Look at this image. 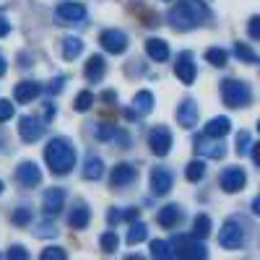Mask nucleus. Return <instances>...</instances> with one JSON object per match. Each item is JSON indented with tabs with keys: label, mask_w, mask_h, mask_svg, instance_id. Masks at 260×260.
Wrapping results in <instances>:
<instances>
[{
	"label": "nucleus",
	"mask_w": 260,
	"mask_h": 260,
	"mask_svg": "<svg viewBox=\"0 0 260 260\" xmlns=\"http://www.w3.org/2000/svg\"><path fill=\"white\" fill-rule=\"evenodd\" d=\"M45 117H47V120H52V117H55V107H52V104H47V110H45Z\"/></svg>",
	"instance_id": "nucleus-47"
},
{
	"label": "nucleus",
	"mask_w": 260,
	"mask_h": 260,
	"mask_svg": "<svg viewBox=\"0 0 260 260\" xmlns=\"http://www.w3.org/2000/svg\"><path fill=\"white\" fill-rule=\"evenodd\" d=\"M0 192H3V182H0Z\"/></svg>",
	"instance_id": "nucleus-51"
},
{
	"label": "nucleus",
	"mask_w": 260,
	"mask_h": 260,
	"mask_svg": "<svg viewBox=\"0 0 260 260\" xmlns=\"http://www.w3.org/2000/svg\"><path fill=\"white\" fill-rule=\"evenodd\" d=\"M146 52H148V57L151 60H156V62H164L167 57H169V47H167V42L164 39H148L146 42Z\"/></svg>",
	"instance_id": "nucleus-22"
},
{
	"label": "nucleus",
	"mask_w": 260,
	"mask_h": 260,
	"mask_svg": "<svg viewBox=\"0 0 260 260\" xmlns=\"http://www.w3.org/2000/svg\"><path fill=\"white\" fill-rule=\"evenodd\" d=\"M221 96H224V104L232 107V110H240V107H247L252 94H250V86L245 81H234V78H226L221 83Z\"/></svg>",
	"instance_id": "nucleus-3"
},
{
	"label": "nucleus",
	"mask_w": 260,
	"mask_h": 260,
	"mask_svg": "<svg viewBox=\"0 0 260 260\" xmlns=\"http://www.w3.org/2000/svg\"><path fill=\"white\" fill-rule=\"evenodd\" d=\"M234 55L240 57L242 62H257V55H255V52H252L247 45H240V42L234 45Z\"/></svg>",
	"instance_id": "nucleus-36"
},
{
	"label": "nucleus",
	"mask_w": 260,
	"mask_h": 260,
	"mask_svg": "<svg viewBox=\"0 0 260 260\" xmlns=\"http://www.w3.org/2000/svg\"><path fill=\"white\" fill-rule=\"evenodd\" d=\"M252 211H255V213H260V201H257V198L252 201Z\"/></svg>",
	"instance_id": "nucleus-50"
},
{
	"label": "nucleus",
	"mask_w": 260,
	"mask_h": 260,
	"mask_svg": "<svg viewBox=\"0 0 260 260\" xmlns=\"http://www.w3.org/2000/svg\"><path fill=\"white\" fill-rule=\"evenodd\" d=\"M172 255L177 257H187V260H195V257H206V247L198 242V237H177L175 242V250H172Z\"/></svg>",
	"instance_id": "nucleus-5"
},
{
	"label": "nucleus",
	"mask_w": 260,
	"mask_h": 260,
	"mask_svg": "<svg viewBox=\"0 0 260 260\" xmlns=\"http://www.w3.org/2000/svg\"><path fill=\"white\" fill-rule=\"evenodd\" d=\"M250 146H252V136L247 133V130H240V133H237V154L245 156L250 151Z\"/></svg>",
	"instance_id": "nucleus-34"
},
{
	"label": "nucleus",
	"mask_w": 260,
	"mask_h": 260,
	"mask_svg": "<svg viewBox=\"0 0 260 260\" xmlns=\"http://www.w3.org/2000/svg\"><path fill=\"white\" fill-rule=\"evenodd\" d=\"M57 18L62 24H81L86 18V8L81 3H60L57 6Z\"/></svg>",
	"instance_id": "nucleus-12"
},
{
	"label": "nucleus",
	"mask_w": 260,
	"mask_h": 260,
	"mask_svg": "<svg viewBox=\"0 0 260 260\" xmlns=\"http://www.w3.org/2000/svg\"><path fill=\"white\" fill-rule=\"evenodd\" d=\"M206 60H208L211 65H216V68H224V65H226V50H221V47H211V50L206 52Z\"/></svg>",
	"instance_id": "nucleus-32"
},
{
	"label": "nucleus",
	"mask_w": 260,
	"mask_h": 260,
	"mask_svg": "<svg viewBox=\"0 0 260 260\" xmlns=\"http://www.w3.org/2000/svg\"><path fill=\"white\" fill-rule=\"evenodd\" d=\"M11 221H13L16 226H26V224H31V208H26V206L16 208L13 216H11Z\"/></svg>",
	"instance_id": "nucleus-33"
},
{
	"label": "nucleus",
	"mask_w": 260,
	"mask_h": 260,
	"mask_svg": "<svg viewBox=\"0 0 260 260\" xmlns=\"http://www.w3.org/2000/svg\"><path fill=\"white\" fill-rule=\"evenodd\" d=\"M180 219H182V213H180V208H177V206H164V208L159 211V216H156L159 226H164V229L177 226V224H180Z\"/></svg>",
	"instance_id": "nucleus-20"
},
{
	"label": "nucleus",
	"mask_w": 260,
	"mask_h": 260,
	"mask_svg": "<svg viewBox=\"0 0 260 260\" xmlns=\"http://www.w3.org/2000/svg\"><path fill=\"white\" fill-rule=\"evenodd\" d=\"M104 99H107V102H115L117 96H115V91H104Z\"/></svg>",
	"instance_id": "nucleus-49"
},
{
	"label": "nucleus",
	"mask_w": 260,
	"mask_h": 260,
	"mask_svg": "<svg viewBox=\"0 0 260 260\" xmlns=\"http://www.w3.org/2000/svg\"><path fill=\"white\" fill-rule=\"evenodd\" d=\"M203 175H206V164L198 159V161H190L187 164V169H185V177L190 180V182H198V180H203Z\"/></svg>",
	"instance_id": "nucleus-29"
},
{
	"label": "nucleus",
	"mask_w": 260,
	"mask_h": 260,
	"mask_svg": "<svg viewBox=\"0 0 260 260\" xmlns=\"http://www.w3.org/2000/svg\"><path fill=\"white\" fill-rule=\"evenodd\" d=\"M175 73H177V78H180L185 86H190V83L195 81V62H192L190 52H182V55H177V62H175Z\"/></svg>",
	"instance_id": "nucleus-14"
},
{
	"label": "nucleus",
	"mask_w": 260,
	"mask_h": 260,
	"mask_svg": "<svg viewBox=\"0 0 260 260\" xmlns=\"http://www.w3.org/2000/svg\"><path fill=\"white\" fill-rule=\"evenodd\" d=\"M39 91H42V86H39V83H34V81H21V83H16L13 99H16L18 104H29L31 99L39 96Z\"/></svg>",
	"instance_id": "nucleus-17"
},
{
	"label": "nucleus",
	"mask_w": 260,
	"mask_h": 260,
	"mask_svg": "<svg viewBox=\"0 0 260 260\" xmlns=\"http://www.w3.org/2000/svg\"><path fill=\"white\" fill-rule=\"evenodd\" d=\"M62 203H65V192L60 187H52L45 192V198H42V208H45L47 216H57L62 211Z\"/></svg>",
	"instance_id": "nucleus-16"
},
{
	"label": "nucleus",
	"mask_w": 260,
	"mask_h": 260,
	"mask_svg": "<svg viewBox=\"0 0 260 260\" xmlns=\"http://www.w3.org/2000/svg\"><path fill=\"white\" fill-rule=\"evenodd\" d=\"M151 257H156V260H167V257H172V245L164 242V240L151 242Z\"/></svg>",
	"instance_id": "nucleus-30"
},
{
	"label": "nucleus",
	"mask_w": 260,
	"mask_h": 260,
	"mask_svg": "<svg viewBox=\"0 0 260 260\" xmlns=\"http://www.w3.org/2000/svg\"><path fill=\"white\" fill-rule=\"evenodd\" d=\"M99 45H102L107 52H112V55H122V52L127 50V37H125V31H120V29H107V31H102V37H99Z\"/></svg>",
	"instance_id": "nucleus-6"
},
{
	"label": "nucleus",
	"mask_w": 260,
	"mask_h": 260,
	"mask_svg": "<svg viewBox=\"0 0 260 260\" xmlns=\"http://www.w3.org/2000/svg\"><path fill=\"white\" fill-rule=\"evenodd\" d=\"M86 81H91V83H96V81H102L104 78V57L102 55H91L89 57V62H86Z\"/></svg>",
	"instance_id": "nucleus-19"
},
{
	"label": "nucleus",
	"mask_w": 260,
	"mask_h": 260,
	"mask_svg": "<svg viewBox=\"0 0 260 260\" xmlns=\"http://www.w3.org/2000/svg\"><path fill=\"white\" fill-rule=\"evenodd\" d=\"M208 16V8L203 6V0H180V3L169 11V24L177 31H190L195 26H201Z\"/></svg>",
	"instance_id": "nucleus-1"
},
{
	"label": "nucleus",
	"mask_w": 260,
	"mask_h": 260,
	"mask_svg": "<svg viewBox=\"0 0 260 260\" xmlns=\"http://www.w3.org/2000/svg\"><path fill=\"white\" fill-rule=\"evenodd\" d=\"M247 182L245 177V172L240 167H232V169H224V175H221V187L224 192H237V190H242Z\"/></svg>",
	"instance_id": "nucleus-13"
},
{
	"label": "nucleus",
	"mask_w": 260,
	"mask_h": 260,
	"mask_svg": "<svg viewBox=\"0 0 260 260\" xmlns=\"http://www.w3.org/2000/svg\"><path fill=\"white\" fill-rule=\"evenodd\" d=\"M250 37H252V39H260V18H257V16L250 18Z\"/></svg>",
	"instance_id": "nucleus-42"
},
{
	"label": "nucleus",
	"mask_w": 260,
	"mask_h": 260,
	"mask_svg": "<svg viewBox=\"0 0 260 260\" xmlns=\"http://www.w3.org/2000/svg\"><path fill=\"white\" fill-rule=\"evenodd\" d=\"M99 245H102V252H104V255H112V252L117 250L120 240H117V234H115V232H104V234H102V240H99Z\"/></svg>",
	"instance_id": "nucleus-31"
},
{
	"label": "nucleus",
	"mask_w": 260,
	"mask_h": 260,
	"mask_svg": "<svg viewBox=\"0 0 260 260\" xmlns=\"http://www.w3.org/2000/svg\"><path fill=\"white\" fill-rule=\"evenodd\" d=\"M120 219H122V213H120V211H110V213H107V221H110V226H115Z\"/></svg>",
	"instance_id": "nucleus-44"
},
{
	"label": "nucleus",
	"mask_w": 260,
	"mask_h": 260,
	"mask_svg": "<svg viewBox=\"0 0 260 260\" xmlns=\"http://www.w3.org/2000/svg\"><path fill=\"white\" fill-rule=\"evenodd\" d=\"M133 107H136L138 115H148L151 110H154V94L151 91H138L133 96Z\"/></svg>",
	"instance_id": "nucleus-25"
},
{
	"label": "nucleus",
	"mask_w": 260,
	"mask_h": 260,
	"mask_svg": "<svg viewBox=\"0 0 260 260\" xmlns=\"http://www.w3.org/2000/svg\"><path fill=\"white\" fill-rule=\"evenodd\" d=\"M13 112H16V107H13L8 99H0V122L11 120V117H13Z\"/></svg>",
	"instance_id": "nucleus-38"
},
{
	"label": "nucleus",
	"mask_w": 260,
	"mask_h": 260,
	"mask_svg": "<svg viewBox=\"0 0 260 260\" xmlns=\"http://www.w3.org/2000/svg\"><path fill=\"white\" fill-rule=\"evenodd\" d=\"M45 161L52 175H68L76 167V148L65 138H52L45 148Z\"/></svg>",
	"instance_id": "nucleus-2"
},
{
	"label": "nucleus",
	"mask_w": 260,
	"mask_h": 260,
	"mask_svg": "<svg viewBox=\"0 0 260 260\" xmlns=\"http://www.w3.org/2000/svg\"><path fill=\"white\" fill-rule=\"evenodd\" d=\"M83 52V42L78 37H65L62 39V57L65 60H76Z\"/></svg>",
	"instance_id": "nucleus-23"
},
{
	"label": "nucleus",
	"mask_w": 260,
	"mask_h": 260,
	"mask_svg": "<svg viewBox=\"0 0 260 260\" xmlns=\"http://www.w3.org/2000/svg\"><path fill=\"white\" fill-rule=\"evenodd\" d=\"M18 133H21V141H26V143H34L42 138V133H45V125H42L39 117H21L18 122Z\"/></svg>",
	"instance_id": "nucleus-9"
},
{
	"label": "nucleus",
	"mask_w": 260,
	"mask_h": 260,
	"mask_svg": "<svg viewBox=\"0 0 260 260\" xmlns=\"http://www.w3.org/2000/svg\"><path fill=\"white\" fill-rule=\"evenodd\" d=\"M136 167L133 164H117L115 169H112V187H125V185H130L136 180Z\"/></svg>",
	"instance_id": "nucleus-18"
},
{
	"label": "nucleus",
	"mask_w": 260,
	"mask_h": 260,
	"mask_svg": "<svg viewBox=\"0 0 260 260\" xmlns=\"http://www.w3.org/2000/svg\"><path fill=\"white\" fill-rule=\"evenodd\" d=\"M211 234V219L206 213H201V216H195V221H192V237H208Z\"/></svg>",
	"instance_id": "nucleus-28"
},
{
	"label": "nucleus",
	"mask_w": 260,
	"mask_h": 260,
	"mask_svg": "<svg viewBox=\"0 0 260 260\" xmlns=\"http://www.w3.org/2000/svg\"><path fill=\"white\" fill-rule=\"evenodd\" d=\"M169 190H172V172L156 167L154 172H151V192L154 195H167Z\"/></svg>",
	"instance_id": "nucleus-15"
},
{
	"label": "nucleus",
	"mask_w": 260,
	"mask_h": 260,
	"mask_svg": "<svg viewBox=\"0 0 260 260\" xmlns=\"http://www.w3.org/2000/svg\"><path fill=\"white\" fill-rule=\"evenodd\" d=\"M219 245L226 247V250H240L245 245V224L240 219L224 221V226L219 232Z\"/></svg>",
	"instance_id": "nucleus-4"
},
{
	"label": "nucleus",
	"mask_w": 260,
	"mask_h": 260,
	"mask_svg": "<svg viewBox=\"0 0 260 260\" xmlns=\"http://www.w3.org/2000/svg\"><path fill=\"white\" fill-rule=\"evenodd\" d=\"M16 180L24 185V187H37L42 182V172L34 161H21L16 169Z\"/></svg>",
	"instance_id": "nucleus-10"
},
{
	"label": "nucleus",
	"mask_w": 260,
	"mask_h": 260,
	"mask_svg": "<svg viewBox=\"0 0 260 260\" xmlns=\"http://www.w3.org/2000/svg\"><path fill=\"white\" fill-rule=\"evenodd\" d=\"M195 151H198L201 156H211V159H224L226 148L219 143V138H208L206 133L203 136H195Z\"/></svg>",
	"instance_id": "nucleus-8"
},
{
	"label": "nucleus",
	"mask_w": 260,
	"mask_h": 260,
	"mask_svg": "<svg viewBox=\"0 0 260 260\" xmlns=\"http://www.w3.org/2000/svg\"><path fill=\"white\" fill-rule=\"evenodd\" d=\"M198 115H201L198 102H192V99H185V102L177 107V122H180L182 127H195V125H198Z\"/></svg>",
	"instance_id": "nucleus-11"
},
{
	"label": "nucleus",
	"mask_w": 260,
	"mask_h": 260,
	"mask_svg": "<svg viewBox=\"0 0 260 260\" xmlns=\"http://www.w3.org/2000/svg\"><path fill=\"white\" fill-rule=\"evenodd\" d=\"M148 146H151V151H154L156 156H167L169 148H172V133L164 125H156L148 133Z\"/></svg>",
	"instance_id": "nucleus-7"
},
{
	"label": "nucleus",
	"mask_w": 260,
	"mask_h": 260,
	"mask_svg": "<svg viewBox=\"0 0 260 260\" xmlns=\"http://www.w3.org/2000/svg\"><path fill=\"white\" fill-rule=\"evenodd\" d=\"M34 234H37V237H55L57 229H55V224L50 226V224L45 221V224H39V229H34Z\"/></svg>",
	"instance_id": "nucleus-40"
},
{
	"label": "nucleus",
	"mask_w": 260,
	"mask_h": 260,
	"mask_svg": "<svg viewBox=\"0 0 260 260\" xmlns=\"http://www.w3.org/2000/svg\"><path fill=\"white\" fill-rule=\"evenodd\" d=\"M6 71H8V62H6V57H3V55H0V76H3Z\"/></svg>",
	"instance_id": "nucleus-48"
},
{
	"label": "nucleus",
	"mask_w": 260,
	"mask_h": 260,
	"mask_svg": "<svg viewBox=\"0 0 260 260\" xmlns=\"http://www.w3.org/2000/svg\"><path fill=\"white\" fill-rule=\"evenodd\" d=\"M62 83H65V78H62V76H57V78L47 86V91H50V94H57V91L62 89Z\"/></svg>",
	"instance_id": "nucleus-43"
},
{
	"label": "nucleus",
	"mask_w": 260,
	"mask_h": 260,
	"mask_svg": "<svg viewBox=\"0 0 260 260\" xmlns=\"http://www.w3.org/2000/svg\"><path fill=\"white\" fill-rule=\"evenodd\" d=\"M117 133H120V130H117L115 125H99V127L94 130L96 141H110V138H117Z\"/></svg>",
	"instance_id": "nucleus-37"
},
{
	"label": "nucleus",
	"mask_w": 260,
	"mask_h": 260,
	"mask_svg": "<svg viewBox=\"0 0 260 260\" xmlns=\"http://www.w3.org/2000/svg\"><path fill=\"white\" fill-rule=\"evenodd\" d=\"M91 104H94V94H91V91H81V94L76 96V102H73V107H76L78 112H86Z\"/></svg>",
	"instance_id": "nucleus-35"
},
{
	"label": "nucleus",
	"mask_w": 260,
	"mask_h": 260,
	"mask_svg": "<svg viewBox=\"0 0 260 260\" xmlns=\"http://www.w3.org/2000/svg\"><path fill=\"white\" fill-rule=\"evenodd\" d=\"M148 237V229H146V224H141L138 219L130 224V232H127V245H141L143 240Z\"/></svg>",
	"instance_id": "nucleus-27"
},
{
	"label": "nucleus",
	"mask_w": 260,
	"mask_h": 260,
	"mask_svg": "<svg viewBox=\"0 0 260 260\" xmlns=\"http://www.w3.org/2000/svg\"><path fill=\"white\" fill-rule=\"evenodd\" d=\"M89 219H91V213H89V208H86L83 203H78L73 211H71V226L73 229H86V224H89Z\"/></svg>",
	"instance_id": "nucleus-24"
},
{
	"label": "nucleus",
	"mask_w": 260,
	"mask_h": 260,
	"mask_svg": "<svg viewBox=\"0 0 260 260\" xmlns=\"http://www.w3.org/2000/svg\"><path fill=\"white\" fill-rule=\"evenodd\" d=\"M8 257H11V260H26V257H29V252H26L24 247H21V245H13V247L8 250Z\"/></svg>",
	"instance_id": "nucleus-41"
},
{
	"label": "nucleus",
	"mask_w": 260,
	"mask_h": 260,
	"mask_svg": "<svg viewBox=\"0 0 260 260\" xmlns=\"http://www.w3.org/2000/svg\"><path fill=\"white\" fill-rule=\"evenodd\" d=\"M232 130V122H229V117H213L208 125H206V136L208 138H224L226 133Z\"/></svg>",
	"instance_id": "nucleus-21"
},
{
	"label": "nucleus",
	"mask_w": 260,
	"mask_h": 260,
	"mask_svg": "<svg viewBox=\"0 0 260 260\" xmlns=\"http://www.w3.org/2000/svg\"><path fill=\"white\" fill-rule=\"evenodd\" d=\"M11 31V21H6L3 16H0V37H6Z\"/></svg>",
	"instance_id": "nucleus-45"
},
{
	"label": "nucleus",
	"mask_w": 260,
	"mask_h": 260,
	"mask_svg": "<svg viewBox=\"0 0 260 260\" xmlns=\"http://www.w3.org/2000/svg\"><path fill=\"white\" fill-rule=\"evenodd\" d=\"M102 175H104L102 159H99V156H89V159H86V164H83V177H86V180H99Z\"/></svg>",
	"instance_id": "nucleus-26"
},
{
	"label": "nucleus",
	"mask_w": 260,
	"mask_h": 260,
	"mask_svg": "<svg viewBox=\"0 0 260 260\" xmlns=\"http://www.w3.org/2000/svg\"><path fill=\"white\" fill-rule=\"evenodd\" d=\"M39 257H42V260H65V252H62L60 247H47Z\"/></svg>",
	"instance_id": "nucleus-39"
},
{
	"label": "nucleus",
	"mask_w": 260,
	"mask_h": 260,
	"mask_svg": "<svg viewBox=\"0 0 260 260\" xmlns=\"http://www.w3.org/2000/svg\"><path fill=\"white\" fill-rule=\"evenodd\" d=\"M125 219H127V221H136V219H138V208H130V211L125 213Z\"/></svg>",
	"instance_id": "nucleus-46"
}]
</instances>
